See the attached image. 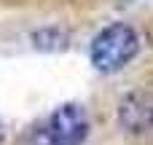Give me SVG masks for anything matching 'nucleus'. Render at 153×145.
Returning a JSON list of instances; mask_svg holds the SVG:
<instances>
[{
  "mask_svg": "<svg viewBox=\"0 0 153 145\" xmlns=\"http://www.w3.org/2000/svg\"><path fill=\"white\" fill-rule=\"evenodd\" d=\"M140 54V35L134 27L124 24V22H113L108 27H102L89 48V59L94 65V70L110 75L124 70L134 57Z\"/></svg>",
  "mask_w": 153,
  "mask_h": 145,
  "instance_id": "f257e3e1",
  "label": "nucleus"
},
{
  "mask_svg": "<svg viewBox=\"0 0 153 145\" xmlns=\"http://www.w3.org/2000/svg\"><path fill=\"white\" fill-rule=\"evenodd\" d=\"M46 129L56 145H83V140L89 137L86 108L78 102H62L46 118Z\"/></svg>",
  "mask_w": 153,
  "mask_h": 145,
  "instance_id": "f03ea898",
  "label": "nucleus"
},
{
  "mask_svg": "<svg viewBox=\"0 0 153 145\" xmlns=\"http://www.w3.org/2000/svg\"><path fill=\"white\" fill-rule=\"evenodd\" d=\"M118 121L129 132H145L153 126V97L148 94H129L118 105Z\"/></svg>",
  "mask_w": 153,
  "mask_h": 145,
  "instance_id": "7ed1b4c3",
  "label": "nucleus"
},
{
  "mask_svg": "<svg viewBox=\"0 0 153 145\" xmlns=\"http://www.w3.org/2000/svg\"><path fill=\"white\" fill-rule=\"evenodd\" d=\"M22 145H56V143L51 140V135H48V129H46V121H43V124H35V126L24 135Z\"/></svg>",
  "mask_w": 153,
  "mask_h": 145,
  "instance_id": "20e7f679",
  "label": "nucleus"
},
{
  "mask_svg": "<svg viewBox=\"0 0 153 145\" xmlns=\"http://www.w3.org/2000/svg\"><path fill=\"white\" fill-rule=\"evenodd\" d=\"M5 143V124H3V121H0V145Z\"/></svg>",
  "mask_w": 153,
  "mask_h": 145,
  "instance_id": "39448f33",
  "label": "nucleus"
}]
</instances>
